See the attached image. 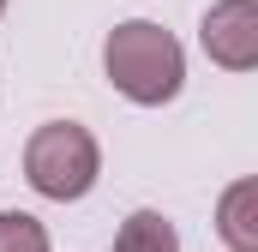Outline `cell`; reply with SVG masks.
Segmentation results:
<instances>
[{
  "mask_svg": "<svg viewBox=\"0 0 258 252\" xmlns=\"http://www.w3.org/2000/svg\"><path fill=\"white\" fill-rule=\"evenodd\" d=\"M96 174H102V150H96L90 126L48 120V126L30 132V144H24V180L42 198L72 204V198H84V192L96 186Z\"/></svg>",
  "mask_w": 258,
  "mask_h": 252,
  "instance_id": "7a4b0ae2",
  "label": "cell"
},
{
  "mask_svg": "<svg viewBox=\"0 0 258 252\" xmlns=\"http://www.w3.org/2000/svg\"><path fill=\"white\" fill-rule=\"evenodd\" d=\"M114 252H180V234L162 210H132L114 234Z\"/></svg>",
  "mask_w": 258,
  "mask_h": 252,
  "instance_id": "5b68a950",
  "label": "cell"
},
{
  "mask_svg": "<svg viewBox=\"0 0 258 252\" xmlns=\"http://www.w3.org/2000/svg\"><path fill=\"white\" fill-rule=\"evenodd\" d=\"M102 72H108V84H114L126 102L162 108V102H174L180 84H186V54H180V42H174L162 24L126 18V24H114L108 42H102Z\"/></svg>",
  "mask_w": 258,
  "mask_h": 252,
  "instance_id": "6da1fadb",
  "label": "cell"
},
{
  "mask_svg": "<svg viewBox=\"0 0 258 252\" xmlns=\"http://www.w3.org/2000/svg\"><path fill=\"white\" fill-rule=\"evenodd\" d=\"M216 234L228 252H258V180H234L216 204Z\"/></svg>",
  "mask_w": 258,
  "mask_h": 252,
  "instance_id": "277c9868",
  "label": "cell"
},
{
  "mask_svg": "<svg viewBox=\"0 0 258 252\" xmlns=\"http://www.w3.org/2000/svg\"><path fill=\"white\" fill-rule=\"evenodd\" d=\"M198 42L222 72H252L258 66V0H216L198 24Z\"/></svg>",
  "mask_w": 258,
  "mask_h": 252,
  "instance_id": "3957f363",
  "label": "cell"
},
{
  "mask_svg": "<svg viewBox=\"0 0 258 252\" xmlns=\"http://www.w3.org/2000/svg\"><path fill=\"white\" fill-rule=\"evenodd\" d=\"M0 252H48V228L30 210H0Z\"/></svg>",
  "mask_w": 258,
  "mask_h": 252,
  "instance_id": "8992f818",
  "label": "cell"
},
{
  "mask_svg": "<svg viewBox=\"0 0 258 252\" xmlns=\"http://www.w3.org/2000/svg\"><path fill=\"white\" fill-rule=\"evenodd\" d=\"M0 12H6V0H0Z\"/></svg>",
  "mask_w": 258,
  "mask_h": 252,
  "instance_id": "52a82bcc",
  "label": "cell"
}]
</instances>
